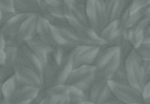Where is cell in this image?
<instances>
[{
    "label": "cell",
    "mask_w": 150,
    "mask_h": 104,
    "mask_svg": "<svg viewBox=\"0 0 150 104\" xmlns=\"http://www.w3.org/2000/svg\"><path fill=\"white\" fill-rule=\"evenodd\" d=\"M30 49L33 52H46V53H52L53 47L49 45L45 41L40 39L37 35L29 40L27 43H25Z\"/></svg>",
    "instance_id": "obj_26"
},
{
    "label": "cell",
    "mask_w": 150,
    "mask_h": 104,
    "mask_svg": "<svg viewBox=\"0 0 150 104\" xmlns=\"http://www.w3.org/2000/svg\"><path fill=\"white\" fill-rule=\"evenodd\" d=\"M70 85L64 84H53L48 88H45L46 93L49 96H57V95H66L68 94Z\"/></svg>",
    "instance_id": "obj_28"
},
{
    "label": "cell",
    "mask_w": 150,
    "mask_h": 104,
    "mask_svg": "<svg viewBox=\"0 0 150 104\" xmlns=\"http://www.w3.org/2000/svg\"><path fill=\"white\" fill-rule=\"evenodd\" d=\"M149 24L150 23L148 22V20L143 18L136 25L127 30V39L135 49H137L139 45H141L143 44L146 29Z\"/></svg>",
    "instance_id": "obj_18"
},
{
    "label": "cell",
    "mask_w": 150,
    "mask_h": 104,
    "mask_svg": "<svg viewBox=\"0 0 150 104\" xmlns=\"http://www.w3.org/2000/svg\"><path fill=\"white\" fill-rule=\"evenodd\" d=\"M137 104H144V103H137Z\"/></svg>",
    "instance_id": "obj_50"
},
{
    "label": "cell",
    "mask_w": 150,
    "mask_h": 104,
    "mask_svg": "<svg viewBox=\"0 0 150 104\" xmlns=\"http://www.w3.org/2000/svg\"><path fill=\"white\" fill-rule=\"evenodd\" d=\"M41 89L28 86H20L8 100L11 104H29L34 101Z\"/></svg>",
    "instance_id": "obj_17"
},
{
    "label": "cell",
    "mask_w": 150,
    "mask_h": 104,
    "mask_svg": "<svg viewBox=\"0 0 150 104\" xmlns=\"http://www.w3.org/2000/svg\"><path fill=\"white\" fill-rule=\"evenodd\" d=\"M102 104H124V103H122L120 100H119L117 98H115L114 96H112L109 100H107L106 102H104Z\"/></svg>",
    "instance_id": "obj_42"
},
{
    "label": "cell",
    "mask_w": 150,
    "mask_h": 104,
    "mask_svg": "<svg viewBox=\"0 0 150 104\" xmlns=\"http://www.w3.org/2000/svg\"><path fill=\"white\" fill-rule=\"evenodd\" d=\"M18 66H24L34 70L35 72L42 77V66L36 59L33 51L25 43H21L19 45V57H18Z\"/></svg>",
    "instance_id": "obj_13"
},
{
    "label": "cell",
    "mask_w": 150,
    "mask_h": 104,
    "mask_svg": "<svg viewBox=\"0 0 150 104\" xmlns=\"http://www.w3.org/2000/svg\"><path fill=\"white\" fill-rule=\"evenodd\" d=\"M14 74V70L5 65H0V83Z\"/></svg>",
    "instance_id": "obj_34"
},
{
    "label": "cell",
    "mask_w": 150,
    "mask_h": 104,
    "mask_svg": "<svg viewBox=\"0 0 150 104\" xmlns=\"http://www.w3.org/2000/svg\"><path fill=\"white\" fill-rule=\"evenodd\" d=\"M150 6V0H148V1H147V6Z\"/></svg>",
    "instance_id": "obj_46"
},
{
    "label": "cell",
    "mask_w": 150,
    "mask_h": 104,
    "mask_svg": "<svg viewBox=\"0 0 150 104\" xmlns=\"http://www.w3.org/2000/svg\"><path fill=\"white\" fill-rule=\"evenodd\" d=\"M142 102L144 104H150V80L145 82L141 90Z\"/></svg>",
    "instance_id": "obj_32"
},
{
    "label": "cell",
    "mask_w": 150,
    "mask_h": 104,
    "mask_svg": "<svg viewBox=\"0 0 150 104\" xmlns=\"http://www.w3.org/2000/svg\"><path fill=\"white\" fill-rule=\"evenodd\" d=\"M35 2H36L37 7L39 9L40 14L46 11L47 8H48V6L46 4V0H35Z\"/></svg>",
    "instance_id": "obj_37"
},
{
    "label": "cell",
    "mask_w": 150,
    "mask_h": 104,
    "mask_svg": "<svg viewBox=\"0 0 150 104\" xmlns=\"http://www.w3.org/2000/svg\"><path fill=\"white\" fill-rule=\"evenodd\" d=\"M0 9L4 12L15 13L13 0H0Z\"/></svg>",
    "instance_id": "obj_35"
},
{
    "label": "cell",
    "mask_w": 150,
    "mask_h": 104,
    "mask_svg": "<svg viewBox=\"0 0 150 104\" xmlns=\"http://www.w3.org/2000/svg\"><path fill=\"white\" fill-rule=\"evenodd\" d=\"M20 86H21L20 82L18 81L15 74L6 79L2 82V92H3L4 99L8 100Z\"/></svg>",
    "instance_id": "obj_24"
},
{
    "label": "cell",
    "mask_w": 150,
    "mask_h": 104,
    "mask_svg": "<svg viewBox=\"0 0 150 104\" xmlns=\"http://www.w3.org/2000/svg\"><path fill=\"white\" fill-rule=\"evenodd\" d=\"M73 69L72 65V60H71V52L63 58L62 62L59 65V71L57 78L55 81V84H64L66 82V80L71 74V71Z\"/></svg>",
    "instance_id": "obj_21"
},
{
    "label": "cell",
    "mask_w": 150,
    "mask_h": 104,
    "mask_svg": "<svg viewBox=\"0 0 150 104\" xmlns=\"http://www.w3.org/2000/svg\"><path fill=\"white\" fill-rule=\"evenodd\" d=\"M113 96L109 81L96 77L90 90L88 91V99L94 104H102Z\"/></svg>",
    "instance_id": "obj_9"
},
{
    "label": "cell",
    "mask_w": 150,
    "mask_h": 104,
    "mask_svg": "<svg viewBox=\"0 0 150 104\" xmlns=\"http://www.w3.org/2000/svg\"><path fill=\"white\" fill-rule=\"evenodd\" d=\"M75 1H78V2H80V0H75Z\"/></svg>",
    "instance_id": "obj_49"
},
{
    "label": "cell",
    "mask_w": 150,
    "mask_h": 104,
    "mask_svg": "<svg viewBox=\"0 0 150 104\" xmlns=\"http://www.w3.org/2000/svg\"><path fill=\"white\" fill-rule=\"evenodd\" d=\"M63 11L71 26L77 25H89L85 4L75 0H65L63 5Z\"/></svg>",
    "instance_id": "obj_7"
},
{
    "label": "cell",
    "mask_w": 150,
    "mask_h": 104,
    "mask_svg": "<svg viewBox=\"0 0 150 104\" xmlns=\"http://www.w3.org/2000/svg\"><path fill=\"white\" fill-rule=\"evenodd\" d=\"M3 92H2V82L0 83V100L3 99Z\"/></svg>",
    "instance_id": "obj_45"
},
{
    "label": "cell",
    "mask_w": 150,
    "mask_h": 104,
    "mask_svg": "<svg viewBox=\"0 0 150 104\" xmlns=\"http://www.w3.org/2000/svg\"><path fill=\"white\" fill-rule=\"evenodd\" d=\"M143 69H144L146 81H147L148 80H150V62H143Z\"/></svg>",
    "instance_id": "obj_38"
},
{
    "label": "cell",
    "mask_w": 150,
    "mask_h": 104,
    "mask_svg": "<svg viewBox=\"0 0 150 104\" xmlns=\"http://www.w3.org/2000/svg\"><path fill=\"white\" fill-rule=\"evenodd\" d=\"M52 30L53 36H54V40L57 45H62L69 48H74L80 45L79 37L71 25L67 27L52 26Z\"/></svg>",
    "instance_id": "obj_11"
},
{
    "label": "cell",
    "mask_w": 150,
    "mask_h": 104,
    "mask_svg": "<svg viewBox=\"0 0 150 104\" xmlns=\"http://www.w3.org/2000/svg\"><path fill=\"white\" fill-rule=\"evenodd\" d=\"M121 27L120 25L119 20L110 22L104 26V28L102 29V31L100 34V36L106 42L107 45H108L110 43V41L113 39V37L116 35V34L117 33V31Z\"/></svg>",
    "instance_id": "obj_25"
},
{
    "label": "cell",
    "mask_w": 150,
    "mask_h": 104,
    "mask_svg": "<svg viewBox=\"0 0 150 104\" xmlns=\"http://www.w3.org/2000/svg\"><path fill=\"white\" fill-rule=\"evenodd\" d=\"M129 5V0H105L107 22L117 21L125 9Z\"/></svg>",
    "instance_id": "obj_16"
},
{
    "label": "cell",
    "mask_w": 150,
    "mask_h": 104,
    "mask_svg": "<svg viewBox=\"0 0 150 104\" xmlns=\"http://www.w3.org/2000/svg\"><path fill=\"white\" fill-rule=\"evenodd\" d=\"M142 14H143V17L148 20V22L150 23V6H146L142 10Z\"/></svg>",
    "instance_id": "obj_40"
},
{
    "label": "cell",
    "mask_w": 150,
    "mask_h": 104,
    "mask_svg": "<svg viewBox=\"0 0 150 104\" xmlns=\"http://www.w3.org/2000/svg\"><path fill=\"white\" fill-rule=\"evenodd\" d=\"M125 66L126 74L127 77L128 83L135 89L140 91L146 82L144 69H143V61L139 58L133 50L123 61Z\"/></svg>",
    "instance_id": "obj_2"
},
{
    "label": "cell",
    "mask_w": 150,
    "mask_h": 104,
    "mask_svg": "<svg viewBox=\"0 0 150 104\" xmlns=\"http://www.w3.org/2000/svg\"><path fill=\"white\" fill-rule=\"evenodd\" d=\"M19 45H8L4 49L6 53V65L12 70H15L18 64Z\"/></svg>",
    "instance_id": "obj_23"
},
{
    "label": "cell",
    "mask_w": 150,
    "mask_h": 104,
    "mask_svg": "<svg viewBox=\"0 0 150 104\" xmlns=\"http://www.w3.org/2000/svg\"><path fill=\"white\" fill-rule=\"evenodd\" d=\"M37 36L52 47L57 45L54 40V36H53V30L52 25L45 18L42 17L41 16L37 25Z\"/></svg>",
    "instance_id": "obj_19"
},
{
    "label": "cell",
    "mask_w": 150,
    "mask_h": 104,
    "mask_svg": "<svg viewBox=\"0 0 150 104\" xmlns=\"http://www.w3.org/2000/svg\"><path fill=\"white\" fill-rule=\"evenodd\" d=\"M0 104H11V103H10L8 100H6V99H1V100H0Z\"/></svg>",
    "instance_id": "obj_43"
},
{
    "label": "cell",
    "mask_w": 150,
    "mask_h": 104,
    "mask_svg": "<svg viewBox=\"0 0 150 104\" xmlns=\"http://www.w3.org/2000/svg\"><path fill=\"white\" fill-rule=\"evenodd\" d=\"M75 104H94V103H92V102L90 101V100H84V101L78 102V103H75Z\"/></svg>",
    "instance_id": "obj_44"
},
{
    "label": "cell",
    "mask_w": 150,
    "mask_h": 104,
    "mask_svg": "<svg viewBox=\"0 0 150 104\" xmlns=\"http://www.w3.org/2000/svg\"><path fill=\"white\" fill-rule=\"evenodd\" d=\"M80 2H81V3H83V4H85V0H80Z\"/></svg>",
    "instance_id": "obj_47"
},
{
    "label": "cell",
    "mask_w": 150,
    "mask_h": 104,
    "mask_svg": "<svg viewBox=\"0 0 150 104\" xmlns=\"http://www.w3.org/2000/svg\"><path fill=\"white\" fill-rule=\"evenodd\" d=\"M137 56L140 58L143 62H150V44L143 43L139 45L137 49H135Z\"/></svg>",
    "instance_id": "obj_30"
},
{
    "label": "cell",
    "mask_w": 150,
    "mask_h": 104,
    "mask_svg": "<svg viewBox=\"0 0 150 104\" xmlns=\"http://www.w3.org/2000/svg\"><path fill=\"white\" fill-rule=\"evenodd\" d=\"M110 81H112L114 82H119V83H128L123 62L120 64V66L117 68V70L115 71V74H113L111 80H110ZM128 84H129V83H128Z\"/></svg>",
    "instance_id": "obj_29"
},
{
    "label": "cell",
    "mask_w": 150,
    "mask_h": 104,
    "mask_svg": "<svg viewBox=\"0 0 150 104\" xmlns=\"http://www.w3.org/2000/svg\"><path fill=\"white\" fill-rule=\"evenodd\" d=\"M30 14H14L11 17L7 19V21L1 28V31H0V34L6 40V45L20 44L18 40L19 28L23 21Z\"/></svg>",
    "instance_id": "obj_8"
},
{
    "label": "cell",
    "mask_w": 150,
    "mask_h": 104,
    "mask_svg": "<svg viewBox=\"0 0 150 104\" xmlns=\"http://www.w3.org/2000/svg\"><path fill=\"white\" fill-rule=\"evenodd\" d=\"M14 74L17 78L21 86L42 88V77L34 70L24 66H18L14 70Z\"/></svg>",
    "instance_id": "obj_12"
},
{
    "label": "cell",
    "mask_w": 150,
    "mask_h": 104,
    "mask_svg": "<svg viewBox=\"0 0 150 104\" xmlns=\"http://www.w3.org/2000/svg\"><path fill=\"white\" fill-rule=\"evenodd\" d=\"M101 47L78 45L71 51L73 68L85 65H94L95 60Z\"/></svg>",
    "instance_id": "obj_6"
},
{
    "label": "cell",
    "mask_w": 150,
    "mask_h": 104,
    "mask_svg": "<svg viewBox=\"0 0 150 104\" xmlns=\"http://www.w3.org/2000/svg\"><path fill=\"white\" fill-rule=\"evenodd\" d=\"M49 104H71L68 95H57V96H50Z\"/></svg>",
    "instance_id": "obj_33"
},
{
    "label": "cell",
    "mask_w": 150,
    "mask_h": 104,
    "mask_svg": "<svg viewBox=\"0 0 150 104\" xmlns=\"http://www.w3.org/2000/svg\"><path fill=\"white\" fill-rule=\"evenodd\" d=\"M85 10L89 25L99 35L108 24L105 11V0H85Z\"/></svg>",
    "instance_id": "obj_4"
},
{
    "label": "cell",
    "mask_w": 150,
    "mask_h": 104,
    "mask_svg": "<svg viewBox=\"0 0 150 104\" xmlns=\"http://www.w3.org/2000/svg\"><path fill=\"white\" fill-rule=\"evenodd\" d=\"M59 71V64L56 62L52 53L49 54L46 64L42 69V88H48L53 84H55Z\"/></svg>",
    "instance_id": "obj_15"
},
{
    "label": "cell",
    "mask_w": 150,
    "mask_h": 104,
    "mask_svg": "<svg viewBox=\"0 0 150 104\" xmlns=\"http://www.w3.org/2000/svg\"><path fill=\"white\" fill-rule=\"evenodd\" d=\"M65 0H46L48 7H62Z\"/></svg>",
    "instance_id": "obj_36"
},
{
    "label": "cell",
    "mask_w": 150,
    "mask_h": 104,
    "mask_svg": "<svg viewBox=\"0 0 150 104\" xmlns=\"http://www.w3.org/2000/svg\"><path fill=\"white\" fill-rule=\"evenodd\" d=\"M122 62L119 47L111 45L101 47L94 62L96 76L107 81L111 80L113 74L120 66Z\"/></svg>",
    "instance_id": "obj_1"
},
{
    "label": "cell",
    "mask_w": 150,
    "mask_h": 104,
    "mask_svg": "<svg viewBox=\"0 0 150 104\" xmlns=\"http://www.w3.org/2000/svg\"><path fill=\"white\" fill-rule=\"evenodd\" d=\"M145 44H150V24L147 25L146 32H145V38H144V42Z\"/></svg>",
    "instance_id": "obj_39"
},
{
    "label": "cell",
    "mask_w": 150,
    "mask_h": 104,
    "mask_svg": "<svg viewBox=\"0 0 150 104\" xmlns=\"http://www.w3.org/2000/svg\"><path fill=\"white\" fill-rule=\"evenodd\" d=\"M68 98L71 104H75L78 102H81L84 100H89L88 99V93L85 92L81 90H79L73 86L69 87L68 91Z\"/></svg>",
    "instance_id": "obj_27"
},
{
    "label": "cell",
    "mask_w": 150,
    "mask_h": 104,
    "mask_svg": "<svg viewBox=\"0 0 150 104\" xmlns=\"http://www.w3.org/2000/svg\"><path fill=\"white\" fill-rule=\"evenodd\" d=\"M112 94L124 104L143 103L141 91L135 89L128 83H119L109 81Z\"/></svg>",
    "instance_id": "obj_5"
},
{
    "label": "cell",
    "mask_w": 150,
    "mask_h": 104,
    "mask_svg": "<svg viewBox=\"0 0 150 104\" xmlns=\"http://www.w3.org/2000/svg\"><path fill=\"white\" fill-rule=\"evenodd\" d=\"M15 14H40L35 0H13Z\"/></svg>",
    "instance_id": "obj_22"
},
{
    "label": "cell",
    "mask_w": 150,
    "mask_h": 104,
    "mask_svg": "<svg viewBox=\"0 0 150 104\" xmlns=\"http://www.w3.org/2000/svg\"><path fill=\"white\" fill-rule=\"evenodd\" d=\"M6 64V53L5 50L0 48V65Z\"/></svg>",
    "instance_id": "obj_41"
},
{
    "label": "cell",
    "mask_w": 150,
    "mask_h": 104,
    "mask_svg": "<svg viewBox=\"0 0 150 104\" xmlns=\"http://www.w3.org/2000/svg\"><path fill=\"white\" fill-rule=\"evenodd\" d=\"M96 77V67L94 65L81 66L72 69L65 83L88 93Z\"/></svg>",
    "instance_id": "obj_3"
},
{
    "label": "cell",
    "mask_w": 150,
    "mask_h": 104,
    "mask_svg": "<svg viewBox=\"0 0 150 104\" xmlns=\"http://www.w3.org/2000/svg\"><path fill=\"white\" fill-rule=\"evenodd\" d=\"M71 27L74 29V31L76 32L79 37L80 45H88V46H98V47H103L107 45L106 42L90 25H77Z\"/></svg>",
    "instance_id": "obj_10"
},
{
    "label": "cell",
    "mask_w": 150,
    "mask_h": 104,
    "mask_svg": "<svg viewBox=\"0 0 150 104\" xmlns=\"http://www.w3.org/2000/svg\"><path fill=\"white\" fill-rule=\"evenodd\" d=\"M29 104H36V103H35V101L34 100V101H32V102H31V103H29Z\"/></svg>",
    "instance_id": "obj_48"
},
{
    "label": "cell",
    "mask_w": 150,
    "mask_h": 104,
    "mask_svg": "<svg viewBox=\"0 0 150 104\" xmlns=\"http://www.w3.org/2000/svg\"><path fill=\"white\" fill-rule=\"evenodd\" d=\"M40 14H30L21 24L18 33V40L21 43H27L37 35V25Z\"/></svg>",
    "instance_id": "obj_14"
},
{
    "label": "cell",
    "mask_w": 150,
    "mask_h": 104,
    "mask_svg": "<svg viewBox=\"0 0 150 104\" xmlns=\"http://www.w3.org/2000/svg\"><path fill=\"white\" fill-rule=\"evenodd\" d=\"M148 0H129L128 8L131 13H137L142 10L147 6Z\"/></svg>",
    "instance_id": "obj_31"
},
{
    "label": "cell",
    "mask_w": 150,
    "mask_h": 104,
    "mask_svg": "<svg viewBox=\"0 0 150 104\" xmlns=\"http://www.w3.org/2000/svg\"><path fill=\"white\" fill-rule=\"evenodd\" d=\"M143 18L144 17H143L142 11H139L137 13H131L129 11V8L127 6L125 9L123 14L121 15L120 18L119 19V23L121 28L127 30L133 27L134 25H136L139 21L142 20Z\"/></svg>",
    "instance_id": "obj_20"
}]
</instances>
